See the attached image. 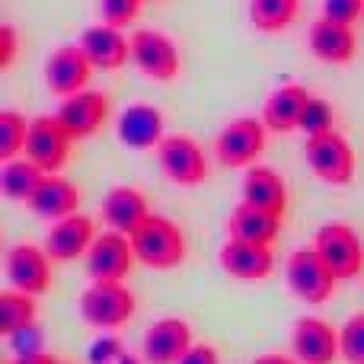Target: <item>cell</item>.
Here are the masks:
<instances>
[{
  "label": "cell",
  "instance_id": "1",
  "mask_svg": "<svg viewBox=\"0 0 364 364\" xmlns=\"http://www.w3.org/2000/svg\"><path fill=\"white\" fill-rule=\"evenodd\" d=\"M132 246L138 265H147L154 272H173L188 259V237L186 230L170 220L166 214H154L132 233Z\"/></svg>",
  "mask_w": 364,
  "mask_h": 364
},
{
  "label": "cell",
  "instance_id": "2",
  "mask_svg": "<svg viewBox=\"0 0 364 364\" xmlns=\"http://www.w3.org/2000/svg\"><path fill=\"white\" fill-rule=\"evenodd\" d=\"M77 310L87 326L100 329V333H115L134 320L138 294L125 282H90L77 301Z\"/></svg>",
  "mask_w": 364,
  "mask_h": 364
},
{
  "label": "cell",
  "instance_id": "3",
  "mask_svg": "<svg viewBox=\"0 0 364 364\" xmlns=\"http://www.w3.org/2000/svg\"><path fill=\"white\" fill-rule=\"evenodd\" d=\"M269 147V128L256 115L230 119L214 134V160L224 170H250Z\"/></svg>",
  "mask_w": 364,
  "mask_h": 364
},
{
  "label": "cell",
  "instance_id": "4",
  "mask_svg": "<svg viewBox=\"0 0 364 364\" xmlns=\"http://www.w3.org/2000/svg\"><path fill=\"white\" fill-rule=\"evenodd\" d=\"M304 160H307L310 173L326 186H352L355 173H358V157H355L352 141L336 128L307 138Z\"/></svg>",
  "mask_w": 364,
  "mask_h": 364
},
{
  "label": "cell",
  "instance_id": "5",
  "mask_svg": "<svg viewBox=\"0 0 364 364\" xmlns=\"http://www.w3.org/2000/svg\"><path fill=\"white\" fill-rule=\"evenodd\" d=\"M284 282H288L291 294L304 304H320L333 301L336 288H339V278L333 275L323 256L314 250V246H304V250H294L288 259H284Z\"/></svg>",
  "mask_w": 364,
  "mask_h": 364
},
{
  "label": "cell",
  "instance_id": "6",
  "mask_svg": "<svg viewBox=\"0 0 364 364\" xmlns=\"http://www.w3.org/2000/svg\"><path fill=\"white\" fill-rule=\"evenodd\" d=\"M314 250L323 256V262L333 269L339 282H352L364 275V240L346 220H329L314 233Z\"/></svg>",
  "mask_w": 364,
  "mask_h": 364
},
{
  "label": "cell",
  "instance_id": "7",
  "mask_svg": "<svg viewBox=\"0 0 364 364\" xmlns=\"http://www.w3.org/2000/svg\"><path fill=\"white\" fill-rule=\"evenodd\" d=\"M132 64L154 83H173L182 74V51L173 36L160 29L132 32Z\"/></svg>",
  "mask_w": 364,
  "mask_h": 364
},
{
  "label": "cell",
  "instance_id": "8",
  "mask_svg": "<svg viewBox=\"0 0 364 364\" xmlns=\"http://www.w3.org/2000/svg\"><path fill=\"white\" fill-rule=\"evenodd\" d=\"M55 265L58 262L48 256V250L36 243H16L4 256L6 284L32 297H42L51 291V284H55Z\"/></svg>",
  "mask_w": 364,
  "mask_h": 364
},
{
  "label": "cell",
  "instance_id": "9",
  "mask_svg": "<svg viewBox=\"0 0 364 364\" xmlns=\"http://www.w3.org/2000/svg\"><path fill=\"white\" fill-rule=\"evenodd\" d=\"M157 164H160V173H164L173 186L195 188L211 176V164H208L201 144L192 134H182V132L166 134V138L160 141Z\"/></svg>",
  "mask_w": 364,
  "mask_h": 364
},
{
  "label": "cell",
  "instance_id": "10",
  "mask_svg": "<svg viewBox=\"0 0 364 364\" xmlns=\"http://www.w3.org/2000/svg\"><path fill=\"white\" fill-rule=\"evenodd\" d=\"M77 138L61 125L58 115H36L29 122V138H26V157L42 173H64Z\"/></svg>",
  "mask_w": 364,
  "mask_h": 364
},
{
  "label": "cell",
  "instance_id": "11",
  "mask_svg": "<svg viewBox=\"0 0 364 364\" xmlns=\"http://www.w3.org/2000/svg\"><path fill=\"white\" fill-rule=\"evenodd\" d=\"M93 74H96V68L80 42L58 45V48L45 58V68H42L45 90H48L51 96H58V100H68V96L87 90Z\"/></svg>",
  "mask_w": 364,
  "mask_h": 364
},
{
  "label": "cell",
  "instance_id": "12",
  "mask_svg": "<svg viewBox=\"0 0 364 364\" xmlns=\"http://www.w3.org/2000/svg\"><path fill=\"white\" fill-rule=\"evenodd\" d=\"M83 262H87L90 282H125L134 272V265H138V256H134V246L128 233L109 230L106 227L93 240Z\"/></svg>",
  "mask_w": 364,
  "mask_h": 364
},
{
  "label": "cell",
  "instance_id": "13",
  "mask_svg": "<svg viewBox=\"0 0 364 364\" xmlns=\"http://www.w3.org/2000/svg\"><path fill=\"white\" fill-rule=\"evenodd\" d=\"M55 115L61 119V125L68 128L77 141L93 138V134L100 132V128H106V122L112 119V96H109L106 90L87 87V90H80V93L61 100Z\"/></svg>",
  "mask_w": 364,
  "mask_h": 364
},
{
  "label": "cell",
  "instance_id": "14",
  "mask_svg": "<svg viewBox=\"0 0 364 364\" xmlns=\"http://www.w3.org/2000/svg\"><path fill=\"white\" fill-rule=\"evenodd\" d=\"M291 352L301 364H336L342 358L339 329L323 316H301L291 329Z\"/></svg>",
  "mask_w": 364,
  "mask_h": 364
},
{
  "label": "cell",
  "instance_id": "15",
  "mask_svg": "<svg viewBox=\"0 0 364 364\" xmlns=\"http://www.w3.org/2000/svg\"><path fill=\"white\" fill-rule=\"evenodd\" d=\"M96 237H100L96 220L77 211V214H68V218L55 220V224H48L42 246L48 250V256L55 259L58 265H64V262L87 259V252H90V246H93Z\"/></svg>",
  "mask_w": 364,
  "mask_h": 364
},
{
  "label": "cell",
  "instance_id": "16",
  "mask_svg": "<svg viewBox=\"0 0 364 364\" xmlns=\"http://www.w3.org/2000/svg\"><path fill=\"white\" fill-rule=\"evenodd\" d=\"M195 346V336L188 320L182 316H160L144 329L141 355L147 364H179L182 355Z\"/></svg>",
  "mask_w": 364,
  "mask_h": 364
},
{
  "label": "cell",
  "instance_id": "17",
  "mask_svg": "<svg viewBox=\"0 0 364 364\" xmlns=\"http://www.w3.org/2000/svg\"><path fill=\"white\" fill-rule=\"evenodd\" d=\"M307 48L316 61L329 64V68H348L358 58V36L355 26L336 23V19H314L307 29Z\"/></svg>",
  "mask_w": 364,
  "mask_h": 364
},
{
  "label": "cell",
  "instance_id": "18",
  "mask_svg": "<svg viewBox=\"0 0 364 364\" xmlns=\"http://www.w3.org/2000/svg\"><path fill=\"white\" fill-rule=\"evenodd\" d=\"M218 265L227 278L237 282H265L275 275V250L227 237V243L218 250Z\"/></svg>",
  "mask_w": 364,
  "mask_h": 364
},
{
  "label": "cell",
  "instance_id": "19",
  "mask_svg": "<svg viewBox=\"0 0 364 364\" xmlns=\"http://www.w3.org/2000/svg\"><path fill=\"white\" fill-rule=\"evenodd\" d=\"M115 134L128 151H157L166 138V119L151 102H132L115 119Z\"/></svg>",
  "mask_w": 364,
  "mask_h": 364
},
{
  "label": "cell",
  "instance_id": "20",
  "mask_svg": "<svg viewBox=\"0 0 364 364\" xmlns=\"http://www.w3.org/2000/svg\"><path fill=\"white\" fill-rule=\"evenodd\" d=\"M80 205H83V188L77 186L74 179L64 176V173H45L36 195L26 201V208H29L38 220H48V224L68 218V214H77Z\"/></svg>",
  "mask_w": 364,
  "mask_h": 364
},
{
  "label": "cell",
  "instance_id": "21",
  "mask_svg": "<svg viewBox=\"0 0 364 364\" xmlns=\"http://www.w3.org/2000/svg\"><path fill=\"white\" fill-rule=\"evenodd\" d=\"M77 42L83 45V51L90 55L96 70L115 74L125 64H132V36H125V29L109 23H93L80 32Z\"/></svg>",
  "mask_w": 364,
  "mask_h": 364
},
{
  "label": "cell",
  "instance_id": "22",
  "mask_svg": "<svg viewBox=\"0 0 364 364\" xmlns=\"http://www.w3.org/2000/svg\"><path fill=\"white\" fill-rule=\"evenodd\" d=\"M310 90L304 83H282L275 87L262 102V115L259 119L265 122L272 134H294L301 132V119H304V109L310 102Z\"/></svg>",
  "mask_w": 364,
  "mask_h": 364
},
{
  "label": "cell",
  "instance_id": "23",
  "mask_svg": "<svg viewBox=\"0 0 364 364\" xmlns=\"http://www.w3.org/2000/svg\"><path fill=\"white\" fill-rule=\"evenodd\" d=\"M100 218L109 230H119L132 237L147 218H151V205H147V195L141 192L138 186H128V182H119L106 192L100 208Z\"/></svg>",
  "mask_w": 364,
  "mask_h": 364
},
{
  "label": "cell",
  "instance_id": "24",
  "mask_svg": "<svg viewBox=\"0 0 364 364\" xmlns=\"http://www.w3.org/2000/svg\"><path fill=\"white\" fill-rule=\"evenodd\" d=\"M282 227H284L282 214H272V211H265V208L250 205V201H240V205L227 214V237L230 240L275 246V240L282 237Z\"/></svg>",
  "mask_w": 364,
  "mask_h": 364
},
{
  "label": "cell",
  "instance_id": "25",
  "mask_svg": "<svg viewBox=\"0 0 364 364\" xmlns=\"http://www.w3.org/2000/svg\"><path fill=\"white\" fill-rule=\"evenodd\" d=\"M288 182H284L282 173H275L272 166H250L243 173V182H240V201H250L256 208H265L272 214L288 211Z\"/></svg>",
  "mask_w": 364,
  "mask_h": 364
},
{
  "label": "cell",
  "instance_id": "26",
  "mask_svg": "<svg viewBox=\"0 0 364 364\" xmlns=\"http://www.w3.org/2000/svg\"><path fill=\"white\" fill-rule=\"evenodd\" d=\"M246 16L256 32L282 36L301 16V0H246Z\"/></svg>",
  "mask_w": 364,
  "mask_h": 364
},
{
  "label": "cell",
  "instance_id": "27",
  "mask_svg": "<svg viewBox=\"0 0 364 364\" xmlns=\"http://www.w3.org/2000/svg\"><path fill=\"white\" fill-rule=\"evenodd\" d=\"M42 179H45V173L38 170L26 154L16 160L0 164V195H4L6 201H23L26 205V201L36 195V188Z\"/></svg>",
  "mask_w": 364,
  "mask_h": 364
},
{
  "label": "cell",
  "instance_id": "28",
  "mask_svg": "<svg viewBox=\"0 0 364 364\" xmlns=\"http://www.w3.org/2000/svg\"><path fill=\"white\" fill-rule=\"evenodd\" d=\"M38 320V297L23 294L16 288H6L0 294V336H13L19 329L36 326Z\"/></svg>",
  "mask_w": 364,
  "mask_h": 364
},
{
  "label": "cell",
  "instance_id": "29",
  "mask_svg": "<svg viewBox=\"0 0 364 364\" xmlns=\"http://www.w3.org/2000/svg\"><path fill=\"white\" fill-rule=\"evenodd\" d=\"M29 122L16 109H0V164L16 160L26 154V138H29Z\"/></svg>",
  "mask_w": 364,
  "mask_h": 364
},
{
  "label": "cell",
  "instance_id": "30",
  "mask_svg": "<svg viewBox=\"0 0 364 364\" xmlns=\"http://www.w3.org/2000/svg\"><path fill=\"white\" fill-rule=\"evenodd\" d=\"M336 128V109L329 100H323V96H310L307 109H304V119H301V132L307 134V138H314V134H323V132H333Z\"/></svg>",
  "mask_w": 364,
  "mask_h": 364
},
{
  "label": "cell",
  "instance_id": "31",
  "mask_svg": "<svg viewBox=\"0 0 364 364\" xmlns=\"http://www.w3.org/2000/svg\"><path fill=\"white\" fill-rule=\"evenodd\" d=\"M339 342H342V361L364 364V310L346 320V326L339 329Z\"/></svg>",
  "mask_w": 364,
  "mask_h": 364
},
{
  "label": "cell",
  "instance_id": "32",
  "mask_svg": "<svg viewBox=\"0 0 364 364\" xmlns=\"http://www.w3.org/2000/svg\"><path fill=\"white\" fill-rule=\"evenodd\" d=\"M144 4H147V0H100V23L128 29V26L138 23Z\"/></svg>",
  "mask_w": 364,
  "mask_h": 364
},
{
  "label": "cell",
  "instance_id": "33",
  "mask_svg": "<svg viewBox=\"0 0 364 364\" xmlns=\"http://www.w3.org/2000/svg\"><path fill=\"white\" fill-rule=\"evenodd\" d=\"M323 16L355 26L358 19H364V0H323Z\"/></svg>",
  "mask_w": 364,
  "mask_h": 364
},
{
  "label": "cell",
  "instance_id": "34",
  "mask_svg": "<svg viewBox=\"0 0 364 364\" xmlns=\"http://www.w3.org/2000/svg\"><path fill=\"white\" fill-rule=\"evenodd\" d=\"M125 355V346H122V339L115 333H102L100 339L90 346V364H115Z\"/></svg>",
  "mask_w": 364,
  "mask_h": 364
},
{
  "label": "cell",
  "instance_id": "35",
  "mask_svg": "<svg viewBox=\"0 0 364 364\" xmlns=\"http://www.w3.org/2000/svg\"><path fill=\"white\" fill-rule=\"evenodd\" d=\"M19 29L13 23H4L0 26V70H10L16 64V55H19Z\"/></svg>",
  "mask_w": 364,
  "mask_h": 364
},
{
  "label": "cell",
  "instance_id": "36",
  "mask_svg": "<svg viewBox=\"0 0 364 364\" xmlns=\"http://www.w3.org/2000/svg\"><path fill=\"white\" fill-rule=\"evenodd\" d=\"M6 342H10L13 355H26V352H42V333H38V326L19 329V333L6 336Z\"/></svg>",
  "mask_w": 364,
  "mask_h": 364
},
{
  "label": "cell",
  "instance_id": "37",
  "mask_svg": "<svg viewBox=\"0 0 364 364\" xmlns=\"http://www.w3.org/2000/svg\"><path fill=\"white\" fill-rule=\"evenodd\" d=\"M179 364H220V355L211 342H195V346L182 355Z\"/></svg>",
  "mask_w": 364,
  "mask_h": 364
},
{
  "label": "cell",
  "instance_id": "38",
  "mask_svg": "<svg viewBox=\"0 0 364 364\" xmlns=\"http://www.w3.org/2000/svg\"><path fill=\"white\" fill-rule=\"evenodd\" d=\"M6 364H61V358L48 352H26V355H13Z\"/></svg>",
  "mask_w": 364,
  "mask_h": 364
},
{
  "label": "cell",
  "instance_id": "39",
  "mask_svg": "<svg viewBox=\"0 0 364 364\" xmlns=\"http://www.w3.org/2000/svg\"><path fill=\"white\" fill-rule=\"evenodd\" d=\"M252 364H301L294 355H282V352H265L259 358H252Z\"/></svg>",
  "mask_w": 364,
  "mask_h": 364
},
{
  "label": "cell",
  "instance_id": "40",
  "mask_svg": "<svg viewBox=\"0 0 364 364\" xmlns=\"http://www.w3.org/2000/svg\"><path fill=\"white\" fill-rule=\"evenodd\" d=\"M115 364H147V361H144V355L138 358V355H128V352H125V355H122V358L115 361Z\"/></svg>",
  "mask_w": 364,
  "mask_h": 364
},
{
  "label": "cell",
  "instance_id": "41",
  "mask_svg": "<svg viewBox=\"0 0 364 364\" xmlns=\"http://www.w3.org/2000/svg\"><path fill=\"white\" fill-rule=\"evenodd\" d=\"M61 364H68V361H61Z\"/></svg>",
  "mask_w": 364,
  "mask_h": 364
}]
</instances>
